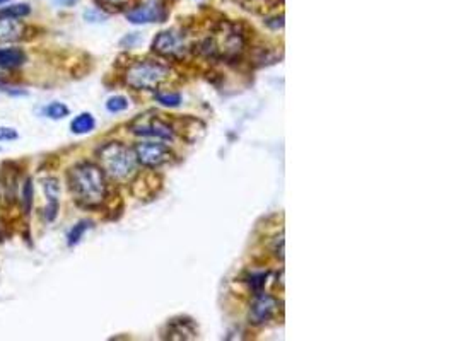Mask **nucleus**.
I'll use <instances>...</instances> for the list:
<instances>
[{"label":"nucleus","mask_w":456,"mask_h":341,"mask_svg":"<svg viewBox=\"0 0 456 341\" xmlns=\"http://www.w3.org/2000/svg\"><path fill=\"white\" fill-rule=\"evenodd\" d=\"M100 157L101 169L106 176H110L115 181H125L135 173L137 166V157L129 147L120 142L106 144L97 152Z\"/></svg>","instance_id":"2"},{"label":"nucleus","mask_w":456,"mask_h":341,"mask_svg":"<svg viewBox=\"0 0 456 341\" xmlns=\"http://www.w3.org/2000/svg\"><path fill=\"white\" fill-rule=\"evenodd\" d=\"M168 68L156 62H137L127 70L125 80L130 87L139 91L156 89L168 77Z\"/></svg>","instance_id":"4"},{"label":"nucleus","mask_w":456,"mask_h":341,"mask_svg":"<svg viewBox=\"0 0 456 341\" xmlns=\"http://www.w3.org/2000/svg\"><path fill=\"white\" fill-rule=\"evenodd\" d=\"M26 62V55L19 48H0V67L9 70V68H18Z\"/></svg>","instance_id":"12"},{"label":"nucleus","mask_w":456,"mask_h":341,"mask_svg":"<svg viewBox=\"0 0 456 341\" xmlns=\"http://www.w3.org/2000/svg\"><path fill=\"white\" fill-rule=\"evenodd\" d=\"M127 108H129V101L123 96H113L106 102V109L112 111V113H120V111H125Z\"/></svg>","instance_id":"18"},{"label":"nucleus","mask_w":456,"mask_h":341,"mask_svg":"<svg viewBox=\"0 0 456 341\" xmlns=\"http://www.w3.org/2000/svg\"><path fill=\"white\" fill-rule=\"evenodd\" d=\"M70 191L83 207H100L106 198V179L103 169L91 162H80L69 173Z\"/></svg>","instance_id":"1"},{"label":"nucleus","mask_w":456,"mask_h":341,"mask_svg":"<svg viewBox=\"0 0 456 341\" xmlns=\"http://www.w3.org/2000/svg\"><path fill=\"white\" fill-rule=\"evenodd\" d=\"M202 51L208 57L231 60L243 51V36L233 26L223 28L214 36H208L202 45Z\"/></svg>","instance_id":"3"},{"label":"nucleus","mask_w":456,"mask_h":341,"mask_svg":"<svg viewBox=\"0 0 456 341\" xmlns=\"http://www.w3.org/2000/svg\"><path fill=\"white\" fill-rule=\"evenodd\" d=\"M135 157L140 164L147 166V168H159L171 159V152L164 144L142 142L135 147Z\"/></svg>","instance_id":"5"},{"label":"nucleus","mask_w":456,"mask_h":341,"mask_svg":"<svg viewBox=\"0 0 456 341\" xmlns=\"http://www.w3.org/2000/svg\"><path fill=\"white\" fill-rule=\"evenodd\" d=\"M101 4H105V6H110V7H123L125 6L129 0H100Z\"/></svg>","instance_id":"22"},{"label":"nucleus","mask_w":456,"mask_h":341,"mask_svg":"<svg viewBox=\"0 0 456 341\" xmlns=\"http://www.w3.org/2000/svg\"><path fill=\"white\" fill-rule=\"evenodd\" d=\"M19 134L11 126H0V142H12V140H18Z\"/></svg>","instance_id":"20"},{"label":"nucleus","mask_w":456,"mask_h":341,"mask_svg":"<svg viewBox=\"0 0 456 341\" xmlns=\"http://www.w3.org/2000/svg\"><path fill=\"white\" fill-rule=\"evenodd\" d=\"M156 97L161 104L171 106V108H174V106H178L181 102V96L176 92H157Z\"/></svg>","instance_id":"19"},{"label":"nucleus","mask_w":456,"mask_h":341,"mask_svg":"<svg viewBox=\"0 0 456 341\" xmlns=\"http://www.w3.org/2000/svg\"><path fill=\"white\" fill-rule=\"evenodd\" d=\"M96 126V119L91 113H80L79 117H75L70 123L72 134L75 135H86L91 134Z\"/></svg>","instance_id":"13"},{"label":"nucleus","mask_w":456,"mask_h":341,"mask_svg":"<svg viewBox=\"0 0 456 341\" xmlns=\"http://www.w3.org/2000/svg\"><path fill=\"white\" fill-rule=\"evenodd\" d=\"M52 2L57 4V6H72L75 0H52Z\"/></svg>","instance_id":"23"},{"label":"nucleus","mask_w":456,"mask_h":341,"mask_svg":"<svg viewBox=\"0 0 456 341\" xmlns=\"http://www.w3.org/2000/svg\"><path fill=\"white\" fill-rule=\"evenodd\" d=\"M45 195L48 203L45 207V219L48 222H53L55 217L58 213V196H60V186H58V181L55 178L45 179Z\"/></svg>","instance_id":"10"},{"label":"nucleus","mask_w":456,"mask_h":341,"mask_svg":"<svg viewBox=\"0 0 456 341\" xmlns=\"http://www.w3.org/2000/svg\"><path fill=\"white\" fill-rule=\"evenodd\" d=\"M69 113L70 109L67 108L63 102H58V101L50 102V104L45 108V114L50 119H63L65 117H69Z\"/></svg>","instance_id":"16"},{"label":"nucleus","mask_w":456,"mask_h":341,"mask_svg":"<svg viewBox=\"0 0 456 341\" xmlns=\"http://www.w3.org/2000/svg\"><path fill=\"white\" fill-rule=\"evenodd\" d=\"M132 131L137 135H144V136H156V139H163V140H173L174 139V131L173 128L168 125V123L161 121V119H149V121H135L132 125Z\"/></svg>","instance_id":"8"},{"label":"nucleus","mask_w":456,"mask_h":341,"mask_svg":"<svg viewBox=\"0 0 456 341\" xmlns=\"http://www.w3.org/2000/svg\"><path fill=\"white\" fill-rule=\"evenodd\" d=\"M4 74H6V68L0 67V77H4Z\"/></svg>","instance_id":"24"},{"label":"nucleus","mask_w":456,"mask_h":341,"mask_svg":"<svg viewBox=\"0 0 456 341\" xmlns=\"http://www.w3.org/2000/svg\"><path fill=\"white\" fill-rule=\"evenodd\" d=\"M164 12L163 9L157 6L156 2L146 4V6L134 9L127 14V19L134 24H147V23H156V21L163 19Z\"/></svg>","instance_id":"9"},{"label":"nucleus","mask_w":456,"mask_h":341,"mask_svg":"<svg viewBox=\"0 0 456 341\" xmlns=\"http://www.w3.org/2000/svg\"><path fill=\"white\" fill-rule=\"evenodd\" d=\"M91 227V222L88 220H83L79 222V224H75L74 227L70 229V232L67 234V244L69 246H75L80 239L84 237V234H86V230Z\"/></svg>","instance_id":"15"},{"label":"nucleus","mask_w":456,"mask_h":341,"mask_svg":"<svg viewBox=\"0 0 456 341\" xmlns=\"http://www.w3.org/2000/svg\"><path fill=\"white\" fill-rule=\"evenodd\" d=\"M267 278V275L265 273H253V275L250 276V285H251V288L253 290H258L263 287V285H265V280Z\"/></svg>","instance_id":"21"},{"label":"nucleus","mask_w":456,"mask_h":341,"mask_svg":"<svg viewBox=\"0 0 456 341\" xmlns=\"http://www.w3.org/2000/svg\"><path fill=\"white\" fill-rule=\"evenodd\" d=\"M277 310V301L267 293H258L250 307V321L253 324H263L274 318Z\"/></svg>","instance_id":"7"},{"label":"nucleus","mask_w":456,"mask_h":341,"mask_svg":"<svg viewBox=\"0 0 456 341\" xmlns=\"http://www.w3.org/2000/svg\"><path fill=\"white\" fill-rule=\"evenodd\" d=\"M154 50L163 57H183L185 51L189 50L185 36L178 31H163L157 34L154 40Z\"/></svg>","instance_id":"6"},{"label":"nucleus","mask_w":456,"mask_h":341,"mask_svg":"<svg viewBox=\"0 0 456 341\" xmlns=\"http://www.w3.org/2000/svg\"><path fill=\"white\" fill-rule=\"evenodd\" d=\"M31 14V9H29L28 4H12V6H7L0 9V16L4 17H16V19H23Z\"/></svg>","instance_id":"14"},{"label":"nucleus","mask_w":456,"mask_h":341,"mask_svg":"<svg viewBox=\"0 0 456 341\" xmlns=\"http://www.w3.org/2000/svg\"><path fill=\"white\" fill-rule=\"evenodd\" d=\"M33 196H35V188H33V181L31 179H26L23 186V208L24 213L29 215L33 208Z\"/></svg>","instance_id":"17"},{"label":"nucleus","mask_w":456,"mask_h":341,"mask_svg":"<svg viewBox=\"0 0 456 341\" xmlns=\"http://www.w3.org/2000/svg\"><path fill=\"white\" fill-rule=\"evenodd\" d=\"M24 33V24L16 17L0 16V43L18 41Z\"/></svg>","instance_id":"11"},{"label":"nucleus","mask_w":456,"mask_h":341,"mask_svg":"<svg viewBox=\"0 0 456 341\" xmlns=\"http://www.w3.org/2000/svg\"><path fill=\"white\" fill-rule=\"evenodd\" d=\"M7 2H11V0H0V6H4V4H7Z\"/></svg>","instance_id":"25"}]
</instances>
